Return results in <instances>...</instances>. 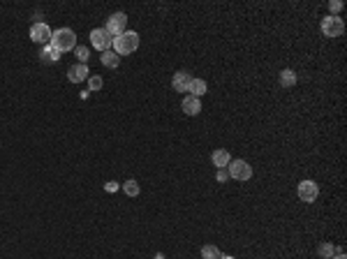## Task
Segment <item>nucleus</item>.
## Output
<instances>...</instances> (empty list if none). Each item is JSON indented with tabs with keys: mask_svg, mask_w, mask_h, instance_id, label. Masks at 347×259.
I'll return each instance as SVG.
<instances>
[{
	"mask_svg": "<svg viewBox=\"0 0 347 259\" xmlns=\"http://www.w3.org/2000/svg\"><path fill=\"white\" fill-rule=\"evenodd\" d=\"M202 257L204 259H220L222 252L215 248V245H204V248H202Z\"/></svg>",
	"mask_w": 347,
	"mask_h": 259,
	"instance_id": "17",
	"label": "nucleus"
},
{
	"mask_svg": "<svg viewBox=\"0 0 347 259\" xmlns=\"http://www.w3.org/2000/svg\"><path fill=\"white\" fill-rule=\"evenodd\" d=\"M227 171H229V178H234V180H248L252 176V166L245 160H231L227 164Z\"/></svg>",
	"mask_w": 347,
	"mask_h": 259,
	"instance_id": "3",
	"label": "nucleus"
},
{
	"mask_svg": "<svg viewBox=\"0 0 347 259\" xmlns=\"http://www.w3.org/2000/svg\"><path fill=\"white\" fill-rule=\"evenodd\" d=\"M118 63H120V55L116 51H104L102 53V65L104 67H118Z\"/></svg>",
	"mask_w": 347,
	"mask_h": 259,
	"instance_id": "15",
	"label": "nucleus"
},
{
	"mask_svg": "<svg viewBox=\"0 0 347 259\" xmlns=\"http://www.w3.org/2000/svg\"><path fill=\"white\" fill-rule=\"evenodd\" d=\"M49 44L53 46L56 51H60V53H63V51H74L77 49V35H74L72 28H58Z\"/></svg>",
	"mask_w": 347,
	"mask_h": 259,
	"instance_id": "1",
	"label": "nucleus"
},
{
	"mask_svg": "<svg viewBox=\"0 0 347 259\" xmlns=\"http://www.w3.org/2000/svg\"><path fill=\"white\" fill-rule=\"evenodd\" d=\"M90 42H93V46H95V49H100L102 53H104V51H109V46L114 44V37L109 35V30H106V28H95V30L90 32Z\"/></svg>",
	"mask_w": 347,
	"mask_h": 259,
	"instance_id": "6",
	"label": "nucleus"
},
{
	"mask_svg": "<svg viewBox=\"0 0 347 259\" xmlns=\"http://www.w3.org/2000/svg\"><path fill=\"white\" fill-rule=\"evenodd\" d=\"M190 81H192V77H190L188 72H176V74H174V81H171V86H174L176 92H188Z\"/></svg>",
	"mask_w": 347,
	"mask_h": 259,
	"instance_id": "10",
	"label": "nucleus"
},
{
	"mask_svg": "<svg viewBox=\"0 0 347 259\" xmlns=\"http://www.w3.org/2000/svg\"><path fill=\"white\" fill-rule=\"evenodd\" d=\"M125 26H127V14L125 12H116L109 16V21H106V30H109L111 37H118L125 32Z\"/></svg>",
	"mask_w": 347,
	"mask_h": 259,
	"instance_id": "4",
	"label": "nucleus"
},
{
	"mask_svg": "<svg viewBox=\"0 0 347 259\" xmlns=\"http://www.w3.org/2000/svg\"><path fill=\"white\" fill-rule=\"evenodd\" d=\"M338 252H342V250L333 248L331 243H322V245H319V254H322V257H328V259H331L333 254H338Z\"/></svg>",
	"mask_w": 347,
	"mask_h": 259,
	"instance_id": "19",
	"label": "nucleus"
},
{
	"mask_svg": "<svg viewBox=\"0 0 347 259\" xmlns=\"http://www.w3.org/2000/svg\"><path fill=\"white\" fill-rule=\"evenodd\" d=\"M215 178H217V180H220V183H225V180H227V178H229V171H227V166H225V169H217Z\"/></svg>",
	"mask_w": 347,
	"mask_h": 259,
	"instance_id": "22",
	"label": "nucleus"
},
{
	"mask_svg": "<svg viewBox=\"0 0 347 259\" xmlns=\"http://www.w3.org/2000/svg\"><path fill=\"white\" fill-rule=\"evenodd\" d=\"M74 53H77V58H79V63H81V65H86V60L90 58V51H88L86 46H77V49H74Z\"/></svg>",
	"mask_w": 347,
	"mask_h": 259,
	"instance_id": "20",
	"label": "nucleus"
},
{
	"mask_svg": "<svg viewBox=\"0 0 347 259\" xmlns=\"http://www.w3.org/2000/svg\"><path fill=\"white\" fill-rule=\"evenodd\" d=\"M211 160H213V164H215L217 169H225V166L231 162V157H229V153H227L225 148H217V151H213Z\"/></svg>",
	"mask_w": 347,
	"mask_h": 259,
	"instance_id": "12",
	"label": "nucleus"
},
{
	"mask_svg": "<svg viewBox=\"0 0 347 259\" xmlns=\"http://www.w3.org/2000/svg\"><path fill=\"white\" fill-rule=\"evenodd\" d=\"M342 30H345V23H342V18H338L336 14L322 18V32L326 37H340Z\"/></svg>",
	"mask_w": 347,
	"mask_h": 259,
	"instance_id": "5",
	"label": "nucleus"
},
{
	"mask_svg": "<svg viewBox=\"0 0 347 259\" xmlns=\"http://www.w3.org/2000/svg\"><path fill=\"white\" fill-rule=\"evenodd\" d=\"M180 106H183V111L188 116H197L199 111H202V102H199V97H192V95H185Z\"/></svg>",
	"mask_w": 347,
	"mask_h": 259,
	"instance_id": "11",
	"label": "nucleus"
},
{
	"mask_svg": "<svg viewBox=\"0 0 347 259\" xmlns=\"http://www.w3.org/2000/svg\"><path fill=\"white\" fill-rule=\"evenodd\" d=\"M88 88H90V90H100V88H102V79L97 77V74L88 77Z\"/></svg>",
	"mask_w": 347,
	"mask_h": 259,
	"instance_id": "21",
	"label": "nucleus"
},
{
	"mask_svg": "<svg viewBox=\"0 0 347 259\" xmlns=\"http://www.w3.org/2000/svg\"><path fill=\"white\" fill-rule=\"evenodd\" d=\"M88 74H90V69L86 67V65H74V67H69V72H67V79L72 83H81V81H86L88 79Z\"/></svg>",
	"mask_w": 347,
	"mask_h": 259,
	"instance_id": "9",
	"label": "nucleus"
},
{
	"mask_svg": "<svg viewBox=\"0 0 347 259\" xmlns=\"http://www.w3.org/2000/svg\"><path fill=\"white\" fill-rule=\"evenodd\" d=\"M328 9H331V12H340L342 3H340V0H333V3H328Z\"/></svg>",
	"mask_w": 347,
	"mask_h": 259,
	"instance_id": "23",
	"label": "nucleus"
},
{
	"mask_svg": "<svg viewBox=\"0 0 347 259\" xmlns=\"http://www.w3.org/2000/svg\"><path fill=\"white\" fill-rule=\"evenodd\" d=\"M123 190H125V194H127V197H137V194H139V183L130 178V180H125V183H123Z\"/></svg>",
	"mask_w": 347,
	"mask_h": 259,
	"instance_id": "18",
	"label": "nucleus"
},
{
	"mask_svg": "<svg viewBox=\"0 0 347 259\" xmlns=\"http://www.w3.org/2000/svg\"><path fill=\"white\" fill-rule=\"evenodd\" d=\"M296 192H299L301 201L313 203L315 199H317V194H319V188H317V183H315V180H301L299 188H296Z\"/></svg>",
	"mask_w": 347,
	"mask_h": 259,
	"instance_id": "7",
	"label": "nucleus"
},
{
	"mask_svg": "<svg viewBox=\"0 0 347 259\" xmlns=\"http://www.w3.org/2000/svg\"><path fill=\"white\" fill-rule=\"evenodd\" d=\"M280 83H282L285 88L294 86V83H296V74L291 72V69H282V72H280Z\"/></svg>",
	"mask_w": 347,
	"mask_h": 259,
	"instance_id": "16",
	"label": "nucleus"
},
{
	"mask_svg": "<svg viewBox=\"0 0 347 259\" xmlns=\"http://www.w3.org/2000/svg\"><path fill=\"white\" fill-rule=\"evenodd\" d=\"M116 188H118V185H116L114 180H111V183H106V185H104V190H106V192H114Z\"/></svg>",
	"mask_w": 347,
	"mask_h": 259,
	"instance_id": "24",
	"label": "nucleus"
},
{
	"mask_svg": "<svg viewBox=\"0 0 347 259\" xmlns=\"http://www.w3.org/2000/svg\"><path fill=\"white\" fill-rule=\"evenodd\" d=\"M51 37H53V32H51V28L46 26V23H35V26L30 28V40L35 42V44L46 46L51 42Z\"/></svg>",
	"mask_w": 347,
	"mask_h": 259,
	"instance_id": "8",
	"label": "nucleus"
},
{
	"mask_svg": "<svg viewBox=\"0 0 347 259\" xmlns=\"http://www.w3.org/2000/svg\"><path fill=\"white\" fill-rule=\"evenodd\" d=\"M220 259H234V257H229V254H222V257Z\"/></svg>",
	"mask_w": 347,
	"mask_h": 259,
	"instance_id": "26",
	"label": "nucleus"
},
{
	"mask_svg": "<svg viewBox=\"0 0 347 259\" xmlns=\"http://www.w3.org/2000/svg\"><path fill=\"white\" fill-rule=\"evenodd\" d=\"M331 259H347V257H345V254H342V252H338V254H333Z\"/></svg>",
	"mask_w": 347,
	"mask_h": 259,
	"instance_id": "25",
	"label": "nucleus"
},
{
	"mask_svg": "<svg viewBox=\"0 0 347 259\" xmlns=\"http://www.w3.org/2000/svg\"><path fill=\"white\" fill-rule=\"evenodd\" d=\"M188 92L192 97H202L204 92H206V81H204V79H192V81H190Z\"/></svg>",
	"mask_w": 347,
	"mask_h": 259,
	"instance_id": "13",
	"label": "nucleus"
},
{
	"mask_svg": "<svg viewBox=\"0 0 347 259\" xmlns=\"http://www.w3.org/2000/svg\"><path fill=\"white\" fill-rule=\"evenodd\" d=\"M114 51L118 55H127V53H132V51H137L139 49V35L134 30H125L123 35H118V37H114Z\"/></svg>",
	"mask_w": 347,
	"mask_h": 259,
	"instance_id": "2",
	"label": "nucleus"
},
{
	"mask_svg": "<svg viewBox=\"0 0 347 259\" xmlns=\"http://www.w3.org/2000/svg\"><path fill=\"white\" fill-rule=\"evenodd\" d=\"M40 58H42V63H56V60L60 58V51H56L51 44H46L44 49H42Z\"/></svg>",
	"mask_w": 347,
	"mask_h": 259,
	"instance_id": "14",
	"label": "nucleus"
}]
</instances>
